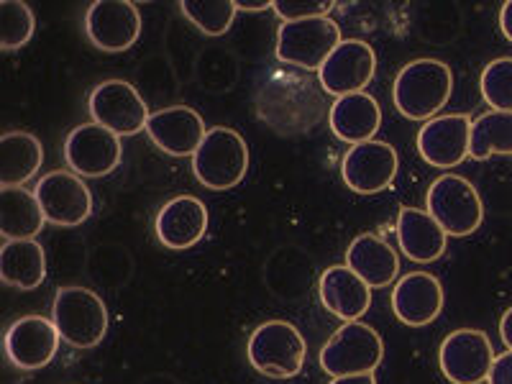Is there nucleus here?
<instances>
[{
    "mask_svg": "<svg viewBox=\"0 0 512 384\" xmlns=\"http://www.w3.org/2000/svg\"><path fill=\"white\" fill-rule=\"evenodd\" d=\"M382 359V336L359 320L344 323L320 349V369L333 379L351 377V374H374Z\"/></svg>",
    "mask_w": 512,
    "mask_h": 384,
    "instance_id": "5",
    "label": "nucleus"
},
{
    "mask_svg": "<svg viewBox=\"0 0 512 384\" xmlns=\"http://www.w3.org/2000/svg\"><path fill=\"white\" fill-rule=\"evenodd\" d=\"M487 384H512V351H505L495 359Z\"/></svg>",
    "mask_w": 512,
    "mask_h": 384,
    "instance_id": "32",
    "label": "nucleus"
},
{
    "mask_svg": "<svg viewBox=\"0 0 512 384\" xmlns=\"http://www.w3.org/2000/svg\"><path fill=\"white\" fill-rule=\"evenodd\" d=\"M205 121L195 108L172 105L152 113L146 123V136L169 157H192L205 139Z\"/></svg>",
    "mask_w": 512,
    "mask_h": 384,
    "instance_id": "17",
    "label": "nucleus"
},
{
    "mask_svg": "<svg viewBox=\"0 0 512 384\" xmlns=\"http://www.w3.org/2000/svg\"><path fill=\"white\" fill-rule=\"evenodd\" d=\"M395 233L400 241V251L410 262L431 264L441 259V254L446 251V231L438 226V221L428 210L400 208Z\"/></svg>",
    "mask_w": 512,
    "mask_h": 384,
    "instance_id": "21",
    "label": "nucleus"
},
{
    "mask_svg": "<svg viewBox=\"0 0 512 384\" xmlns=\"http://www.w3.org/2000/svg\"><path fill=\"white\" fill-rule=\"evenodd\" d=\"M88 111L93 123H100L116 136H136L146 131L152 116L139 90L126 80H105L95 85L88 98Z\"/></svg>",
    "mask_w": 512,
    "mask_h": 384,
    "instance_id": "8",
    "label": "nucleus"
},
{
    "mask_svg": "<svg viewBox=\"0 0 512 384\" xmlns=\"http://www.w3.org/2000/svg\"><path fill=\"white\" fill-rule=\"evenodd\" d=\"M428 213L446 231V236H472L484 221V205L479 190L459 175H441L425 195Z\"/></svg>",
    "mask_w": 512,
    "mask_h": 384,
    "instance_id": "7",
    "label": "nucleus"
},
{
    "mask_svg": "<svg viewBox=\"0 0 512 384\" xmlns=\"http://www.w3.org/2000/svg\"><path fill=\"white\" fill-rule=\"evenodd\" d=\"M392 310L410 328L431 326L443 310V287L428 272L402 274L392 290Z\"/></svg>",
    "mask_w": 512,
    "mask_h": 384,
    "instance_id": "19",
    "label": "nucleus"
},
{
    "mask_svg": "<svg viewBox=\"0 0 512 384\" xmlns=\"http://www.w3.org/2000/svg\"><path fill=\"white\" fill-rule=\"evenodd\" d=\"M59 338L54 320L44 315H24V318L13 320L11 326L3 333V351L6 359L21 372H36L52 364L57 356Z\"/></svg>",
    "mask_w": 512,
    "mask_h": 384,
    "instance_id": "12",
    "label": "nucleus"
},
{
    "mask_svg": "<svg viewBox=\"0 0 512 384\" xmlns=\"http://www.w3.org/2000/svg\"><path fill=\"white\" fill-rule=\"evenodd\" d=\"M236 8H239V11L256 13V11H267V8H274V3L272 0H236Z\"/></svg>",
    "mask_w": 512,
    "mask_h": 384,
    "instance_id": "35",
    "label": "nucleus"
},
{
    "mask_svg": "<svg viewBox=\"0 0 512 384\" xmlns=\"http://www.w3.org/2000/svg\"><path fill=\"white\" fill-rule=\"evenodd\" d=\"M495 349L489 344L487 333L474 328H459L443 338L438 349V367L451 384H482L487 382Z\"/></svg>",
    "mask_w": 512,
    "mask_h": 384,
    "instance_id": "9",
    "label": "nucleus"
},
{
    "mask_svg": "<svg viewBox=\"0 0 512 384\" xmlns=\"http://www.w3.org/2000/svg\"><path fill=\"white\" fill-rule=\"evenodd\" d=\"M182 13L210 39L226 36L236 21V0H182Z\"/></svg>",
    "mask_w": 512,
    "mask_h": 384,
    "instance_id": "28",
    "label": "nucleus"
},
{
    "mask_svg": "<svg viewBox=\"0 0 512 384\" xmlns=\"http://www.w3.org/2000/svg\"><path fill=\"white\" fill-rule=\"evenodd\" d=\"M336 3L331 0H274V8L272 11L282 18V24L285 21H305V18H318V16H326Z\"/></svg>",
    "mask_w": 512,
    "mask_h": 384,
    "instance_id": "31",
    "label": "nucleus"
},
{
    "mask_svg": "<svg viewBox=\"0 0 512 384\" xmlns=\"http://www.w3.org/2000/svg\"><path fill=\"white\" fill-rule=\"evenodd\" d=\"M377 72V54L361 39H344L318 70L320 90L333 98L364 93Z\"/></svg>",
    "mask_w": 512,
    "mask_h": 384,
    "instance_id": "13",
    "label": "nucleus"
},
{
    "mask_svg": "<svg viewBox=\"0 0 512 384\" xmlns=\"http://www.w3.org/2000/svg\"><path fill=\"white\" fill-rule=\"evenodd\" d=\"M500 29L507 36V41H512V0H507L500 8Z\"/></svg>",
    "mask_w": 512,
    "mask_h": 384,
    "instance_id": "34",
    "label": "nucleus"
},
{
    "mask_svg": "<svg viewBox=\"0 0 512 384\" xmlns=\"http://www.w3.org/2000/svg\"><path fill=\"white\" fill-rule=\"evenodd\" d=\"M249 364L269 379H290L300 374L308 354L303 333L287 320H264L251 331L246 344Z\"/></svg>",
    "mask_w": 512,
    "mask_h": 384,
    "instance_id": "4",
    "label": "nucleus"
},
{
    "mask_svg": "<svg viewBox=\"0 0 512 384\" xmlns=\"http://www.w3.org/2000/svg\"><path fill=\"white\" fill-rule=\"evenodd\" d=\"M397 167H400V159H397L395 146L372 139L351 146L344 154L341 177L349 190L359 192V195H374L392 185V180L397 177Z\"/></svg>",
    "mask_w": 512,
    "mask_h": 384,
    "instance_id": "15",
    "label": "nucleus"
},
{
    "mask_svg": "<svg viewBox=\"0 0 512 384\" xmlns=\"http://www.w3.org/2000/svg\"><path fill=\"white\" fill-rule=\"evenodd\" d=\"M208 231V208L195 195H175L159 208L154 233L164 249L185 251L200 244Z\"/></svg>",
    "mask_w": 512,
    "mask_h": 384,
    "instance_id": "18",
    "label": "nucleus"
},
{
    "mask_svg": "<svg viewBox=\"0 0 512 384\" xmlns=\"http://www.w3.org/2000/svg\"><path fill=\"white\" fill-rule=\"evenodd\" d=\"M479 90L492 111L512 113V57L489 62L479 77Z\"/></svg>",
    "mask_w": 512,
    "mask_h": 384,
    "instance_id": "30",
    "label": "nucleus"
},
{
    "mask_svg": "<svg viewBox=\"0 0 512 384\" xmlns=\"http://www.w3.org/2000/svg\"><path fill=\"white\" fill-rule=\"evenodd\" d=\"M328 123L338 141L356 146L364 141H372L382 126V108L377 98L367 93H354L336 98L328 111Z\"/></svg>",
    "mask_w": 512,
    "mask_h": 384,
    "instance_id": "22",
    "label": "nucleus"
},
{
    "mask_svg": "<svg viewBox=\"0 0 512 384\" xmlns=\"http://www.w3.org/2000/svg\"><path fill=\"white\" fill-rule=\"evenodd\" d=\"M328 384H377L374 374H351V377H336Z\"/></svg>",
    "mask_w": 512,
    "mask_h": 384,
    "instance_id": "36",
    "label": "nucleus"
},
{
    "mask_svg": "<svg viewBox=\"0 0 512 384\" xmlns=\"http://www.w3.org/2000/svg\"><path fill=\"white\" fill-rule=\"evenodd\" d=\"M495 154L512 157V113L487 111L472 121L469 157L489 159Z\"/></svg>",
    "mask_w": 512,
    "mask_h": 384,
    "instance_id": "27",
    "label": "nucleus"
},
{
    "mask_svg": "<svg viewBox=\"0 0 512 384\" xmlns=\"http://www.w3.org/2000/svg\"><path fill=\"white\" fill-rule=\"evenodd\" d=\"M36 31V18L24 0H3L0 3V49L16 52L26 47Z\"/></svg>",
    "mask_w": 512,
    "mask_h": 384,
    "instance_id": "29",
    "label": "nucleus"
},
{
    "mask_svg": "<svg viewBox=\"0 0 512 384\" xmlns=\"http://www.w3.org/2000/svg\"><path fill=\"white\" fill-rule=\"evenodd\" d=\"M52 320L59 338L72 349H95L108 333V308L98 292L88 287H59L54 295Z\"/></svg>",
    "mask_w": 512,
    "mask_h": 384,
    "instance_id": "2",
    "label": "nucleus"
},
{
    "mask_svg": "<svg viewBox=\"0 0 512 384\" xmlns=\"http://www.w3.org/2000/svg\"><path fill=\"white\" fill-rule=\"evenodd\" d=\"M34 195L52 226L75 228L93 216V195L72 169H57L41 177Z\"/></svg>",
    "mask_w": 512,
    "mask_h": 384,
    "instance_id": "11",
    "label": "nucleus"
},
{
    "mask_svg": "<svg viewBox=\"0 0 512 384\" xmlns=\"http://www.w3.org/2000/svg\"><path fill=\"white\" fill-rule=\"evenodd\" d=\"M346 267L354 269L369 287L382 290L400 277V254L377 233H361L346 249Z\"/></svg>",
    "mask_w": 512,
    "mask_h": 384,
    "instance_id": "23",
    "label": "nucleus"
},
{
    "mask_svg": "<svg viewBox=\"0 0 512 384\" xmlns=\"http://www.w3.org/2000/svg\"><path fill=\"white\" fill-rule=\"evenodd\" d=\"M44 149L29 131H8L0 136V187H21L41 169Z\"/></svg>",
    "mask_w": 512,
    "mask_h": 384,
    "instance_id": "26",
    "label": "nucleus"
},
{
    "mask_svg": "<svg viewBox=\"0 0 512 384\" xmlns=\"http://www.w3.org/2000/svg\"><path fill=\"white\" fill-rule=\"evenodd\" d=\"M85 34L100 52H126L141 36V13L131 0H95L85 13Z\"/></svg>",
    "mask_w": 512,
    "mask_h": 384,
    "instance_id": "14",
    "label": "nucleus"
},
{
    "mask_svg": "<svg viewBox=\"0 0 512 384\" xmlns=\"http://www.w3.org/2000/svg\"><path fill=\"white\" fill-rule=\"evenodd\" d=\"M318 295L323 308L336 318L346 320V323L359 320L372 305V287L346 264L328 267L320 274Z\"/></svg>",
    "mask_w": 512,
    "mask_h": 384,
    "instance_id": "20",
    "label": "nucleus"
},
{
    "mask_svg": "<svg viewBox=\"0 0 512 384\" xmlns=\"http://www.w3.org/2000/svg\"><path fill=\"white\" fill-rule=\"evenodd\" d=\"M472 146V118L466 113H448L423 123L418 131V152L438 169H451L469 157Z\"/></svg>",
    "mask_w": 512,
    "mask_h": 384,
    "instance_id": "16",
    "label": "nucleus"
},
{
    "mask_svg": "<svg viewBox=\"0 0 512 384\" xmlns=\"http://www.w3.org/2000/svg\"><path fill=\"white\" fill-rule=\"evenodd\" d=\"M0 280L16 290H36L47 280V254L39 241H6L0 249Z\"/></svg>",
    "mask_w": 512,
    "mask_h": 384,
    "instance_id": "25",
    "label": "nucleus"
},
{
    "mask_svg": "<svg viewBox=\"0 0 512 384\" xmlns=\"http://www.w3.org/2000/svg\"><path fill=\"white\" fill-rule=\"evenodd\" d=\"M344 41L341 26L328 16L285 21L277 29V59L300 70H320Z\"/></svg>",
    "mask_w": 512,
    "mask_h": 384,
    "instance_id": "6",
    "label": "nucleus"
},
{
    "mask_svg": "<svg viewBox=\"0 0 512 384\" xmlns=\"http://www.w3.org/2000/svg\"><path fill=\"white\" fill-rule=\"evenodd\" d=\"M454 90V75L451 67L441 59L420 57L405 64L400 75L395 77V108L408 121H431L441 113L443 105L451 98Z\"/></svg>",
    "mask_w": 512,
    "mask_h": 384,
    "instance_id": "1",
    "label": "nucleus"
},
{
    "mask_svg": "<svg viewBox=\"0 0 512 384\" xmlns=\"http://www.w3.org/2000/svg\"><path fill=\"white\" fill-rule=\"evenodd\" d=\"M249 146L239 131L228 126L210 128L198 152L192 154V175L208 190H231L246 177Z\"/></svg>",
    "mask_w": 512,
    "mask_h": 384,
    "instance_id": "3",
    "label": "nucleus"
},
{
    "mask_svg": "<svg viewBox=\"0 0 512 384\" xmlns=\"http://www.w3.org/2000/svg\"><path fill=\"white\" fill-rule=\"evenodd\" d=\"M123 157L121 136L100 123H80L64 139V162L80 177H105L118 169Z\"/></svg>",
    "mask_w": 512,
    "mask_h": 384,
    "instance_id": "10",
    "label": "nucleus"
},
{
    "mask_svg": "<svg viewBox=\"0 0 512 384\" xmlns=\"http://www.w3.org/2000/svg\"><path fill=\"white\" fill-rule=\"evenodd\" d=\"M500 338H502V344L507 346V351H512V305L502 313L500 318Z\"/></svg>",
    "mask_w": 512,
    "mask_h": 384,
    "instance_id": "33",
    "label": "nucleus"
},
{
    "mask_svg": "<svg viewBox=\"0 0 512 384\" xmlns=\"http://www.w3.org/2000/svg\"><path fill=\"white\" fill-rule=\"evenodd\" d=\"M47 218L36 195L24 187L0 190V236L3 241H31L44 228Z\"/></svg>",
    "mask_w": 512,
    "mask_h": 384,
    "instance_id": "24",
    "label": "nucleus"
}]
</instances>
